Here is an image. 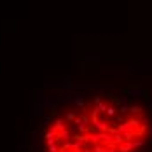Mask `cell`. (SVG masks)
I'll use <instances>...</instances> for the list:
<instances>
[{
	"label": "cell",
	"mask_w": 152,
	"mask_h": 152,
	"mask_svg": "<svg viewBox=\"0 0 152 152\" xmlns=\"http://www.w3.org/2000/svg\"><path fill=\"white\" fill-rule=\"evenodd\" d=\"M145 112L110 94L68 103L42 131V152H138L149 138Z\"/></svg>",
	"instance_id": "cell-1"
}]
</instances>
